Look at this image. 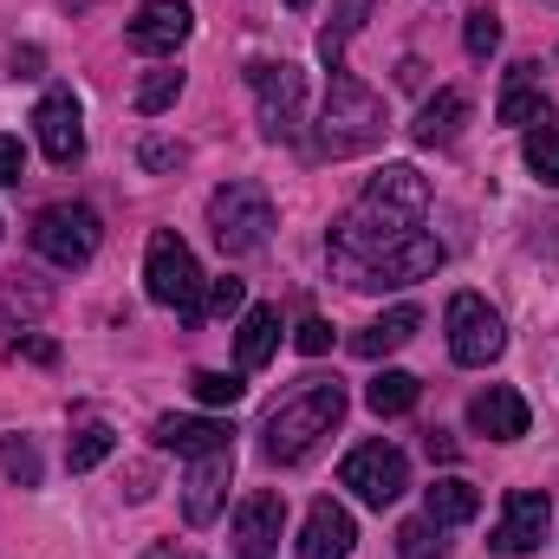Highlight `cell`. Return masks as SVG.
I'll return each mask as SVG.
<instances>
[{
	"label": "cell",
	"instance_id": "obj_1",
	"mask_svg": "<svg viewBox=\"0 0 559 559\" xmlns=\"http://www.w3.org/2000/svg\"><path fill=\"white\" fill-rule=\"evenodd\" d=\"M423 209H429V182L411 163L378 169L371 189L332 228V274L345 286H358V293L429 280L442 267V241L423 235Z\"/></svg>",
	"mask_w": 559,
	"mask_h": 559
},
{
	"label": "cell",
	"instance_id": "obj_2",
	"mask_svg": "<svg viewBox=\"0 0 559 559\" xmlns=\"http://www.w3.org/2000/svg\"><path fill=\"white\" fill-rule=\"evenodd\" d=\"M338 417H345V384L338 378H306L286 404L267 411V423H261V455L280 462V468H293V462H306L338 429Z\"/></svg>",
	"mask_w": 559,
	"mask_h": 559
},
{
	"label": "cell",
	"instance_id": "obj_3",
	"mask_svg": "<svg viewBox=\"0 0 559 559\" xmlns=\"http://www.w3.org/2000/svg\"><path fill=\"white\" fill-rule=\"evenodd\" d=\"M378 138H384V98L358 72L332 66V92H325V111H319V150L325 156H358Z\"/></svg>",
	"mask_w": 559,
	"mask_h": 559
},
{
	"label": "cell",
	"instance_id": "obj_4",
	"mask_svg": "<svg viewBox=\"0 0 559 559\" xmlns=\"http://www.w3.org/2000/svg\"><path fill=\"white\" fill-rule=\"evenodd\" d=\"M143 286H150L156 306H169L176 319L202 325V267H195V254H189L182 235H169V228L150 235V248H143Z\"/></svg>",
	"mask_w": 559,
	"mask_h": 559
},
{
	"label": "cell",
	"instance_id": "obj_5",
	"mask_svg": "<svg viewBox=\"0 0 559 559\" xmlns=\"http://www.w3.org/2000/svg\"><path fill=\"white\" fill-rule=\"evenodd\" d=\"M209 228H215V248L222 254H261L267 235H274V202L267 189L254 182H228L209 195Z\"/></svg>",
	"mask_w": 559,
	"mask_h": 559
},
{
	"label": "cell",
	"instance_id": "obj_6",
	"mask_svg": "<svg viewBox=\"0 0 559 559\" xmlns=\"http://www.w3.org/2000/svg\"><path fill=\"white\" fill-rule=\"evenodd\" d=\"M248 85H254V105H261V138L267 143L299 138V118H306V79H299V66L254 59L248 66Z\"/></svg>",
	"mask_w": 559,
	"mask_h": 559
},
{
	"label": "cell",
	"instance_id": "obj_7",
	"mask_svg": "<svg viewBox=\"0 0 559 559\" xmlns=\"http://www.w3.org/2000/svg\"><path fill=\"white\" fill-rule=\"evenodd\" d=\"M33 254L52 267H85L98 254V215L85 202H52L33 215Z\"/></svg>",
	"mask_w": 559,
	"mask_h": 559
},
{
	"label": "cell",
	"instance_id": "obj_8",
	"mask_svg": "<svg viewBox=\"0 0 559 559\" xmlns=\"http://www.w3.org/2000/svg\"><path fill=\"white\" fill-rule=\"evenodd\" d=\"M501 352H508L501 312H495L481 293H455V299H449V358L468 365V371H481V365H495Z\"/></svg>",
	"mask_w": 559,
	"mask_h": 559
},
{
	"label": "cell",
	"instance_id": "obj_9",
	"mask_svg": "<svg viewBox=\"0 0 559 559\" xmlns=\"http://www.w3.org/2000/svg\"><path fill=\"white\" fill-rule=\"evenodd\" d=\"M338 481H345L365 508H391V501L411 488V455H404L397 442H365V449H352V455H345Z\"/></svg>",
	"mask_w": 559,
	"mask_h": 559
},
{
	"label": "cell",
	"instance_id": "obj_10",
	"mask_svg": "<svg viewBox=\"0 0 559 559\" xmlns=\"http://www.w3.org/2000/svg\"><path fill=\"white\" fill-rule=\"evenodd\" d=\"M33 131H39L46 163H59V169H72V163L85 156V111H79V98H72L66 85L39 98V111H33Z\"/></svg>",
	"mask_w": 559,
	"mask_h": 559
},
{
	"label": "cell",
	"instance_id": "obj_11",
	"mask_svg": "<svg viewBox=\"0 0 559 559\" xmlns=\"http://www.w3.org/2000/svg\"><path fill=\"white\" fill-rule=\"evenodd\" d=\"M547 527H554V501L547 495H534V488H514L508 501H501V521H495V554H534L540 540H547Z\"/></svg>",
	"mask_w": 559,
	"mask_h": 559
},
{
	"label": "cell",
	"instance_id": "obj_12",
	"mask_svg": "<svg viewBox=\"0 0 559 559\" xmlns=\"http://www.w3.org/2000/svg\"><path fill=\"white\" fill-rule=\"evenodd\" d=\"M280 534H286V501H280L274 488H254L235 508V559H274Z\"/></svg>",
	"mask_w": 559,
	"mask_h": 559
},
{
	"label": "cell",
	"instance_id": "obj_13",
	"mask_svg": "<svg viewBox=\"0 0 559 559\" xmlns=\"http://www.w3.org/2000/svg\"><path fill=\"white\" fill-rule=\"evenodd\" d=\"M228 475H235V449H222V455H195V468H189V481H182V521H189V527H209V521L222 514V501H228Z\"/></svg>",
	"mask_w": 559,
	"mask_h": 559
},
{
	"label": "cell",
	"instance_id": "obj_14",
	"mask_svg": "<svg viewBox=\"0 0 559 559\" xmlns=\"http://www.w3.org/2000/svg\"><path fill=\"white\" fill-rule=\"evenodd\" d=\"M352 540H358V521H352L338 501H312L293 554H299V559H345V554H352Z\"/></svg>",
	"mask_w": 559,
	"mask_h": 559
},
{
	"label": "cell",
	"instance_id": "obj_15",
	"mask_svg": "<svg viewBox=\"0 0 559 559\" xmlns=\"http://www.w3.org/2000/svg\"><path fill=\"white\" fill-rule=\"evenodd\" d=\"M189 33H195V13L182 0H143L138 20H131V46L138 52H176Z\"/></svg>",
	"mask_w": 559,
	"mask_h": 559
},
{
	"label": "cell",
	"instance_id": "obj_16",
	"mask_svg": "<svg viewBox=\"0 0 559 559\" xmlns=\"http://www.w3.org/2000/svg\"><path fill=\"white\" fill-rule=\"evenodd\" d=\"M156 449H176V455H222V449H235V423L222 417H163L156 429Z\"/></svg>",
	"mask_w": 559,
	"mask_h": 559
},
{
	"label": "cell",
	"instance_id": "obj_17",
	"mask_svg": "<svg viewBox=\"0 0 559 559\" xmlns=\"http://www.w3.org/2000/svg\"><path fill=\"white\" fill-rule=\"evenodd\" d=\"M468 423H475L488 442H521L534 417H527V397H521L514 384H488V391L468 404Z\"/></svg>",
	"mask_w": 559,
	"mask_h": 559
},
{
	"label": "cell",
	"instance_id": "obj_18",
	"mask_svg": "<svg viewBox=\"0 0 559 559\" xmlns=\"http://www.w3.org/2000/svg\"><path fill=\"white\" fill-rule=\"evenodd\" d=\"M462 124H468V98H462V92H436V98L417 111L411 138H417L423 150H436V143H455V138H462Z\"/></svg>",
	"mask_w": 559,
	"mask_h": 559
},
{
	"label": "cell",
	"instance_id": "obj_19",
	"mask_svg": "<svg viewBox=\"0 0 559 559\" xmlns=\"http://www.w3.org/2000/svg\"><path fill=\"white\" fill-rule=\"evenodd\" d=\"M423 514H429V521H442V527H462V521H475V514H481V495H475V481L442 475V481H429V488H423Z\"/></svg>",
	"mask_w": 559,
	"mask_h": 559
},
{
	"label": "cell",
	"instance_id": "obj_20",
	"mask_svg": "<svg viewBox=\"0 0 559 559\" xmlns=\"http://www.w3.org/2000/svg\"><path fill=\"white\" fill-rule=\"evenodd\" d=\"M274 345H280V312L274 306H248V312H241V332H235L241 371H261V365L274 358Z\"/></svg>",
	"mask_w": 559,
	"mask_h": 559
},
{
	"label": "cell",
	"instance_id": "obj_21",
	"mask_svg": "<svg viewBox=\"0 0 559 559\" xmlns=\"http://www.w3.org/2000/svg\"><path fill=\"white\" fill-rule=\"evenodd\" d=\"M417 325H423L417 306H391V312H384L378 325H365V332L352 338V352H358V358H384V352L411 345V338H417Z\"/></svg>",
	"mask_w": 559,
	"mask_h": 559
},
{
	"label": "cell",
	"instance_id": "obj_22",
	"mask_svg": "<svg viewBox=\"0 0 559 559\" xmlns=\"http://www.w3.org/2000/svg\"><path fill=\"white\" fill-rule=\"evenodd\" d=\"M495 118H501V124H514V131H540V124H554V105H547V92H540V85H527V66H521V79L501 92Z\"/></svg>",
	"mask_w": 559,
	"mask_h": 559
},
{
	"label": "cell",
	"instance_id": "obj_23",
	"mask_svg": "<svg viewBox=\"0 0 559 559\" xmlns=\"http://www.w3.org/2000/svg\"><path fill=\"white\" fill-rule=\"evenodd\" d=\"M417 378L411 371H378L371 378V391H365V404L378 411V417H404V411H417Z\"/></svg>",
	"mask_w": 559,
	"mask_h": 559
},
{
	"label": "cell",
	"instance_id": "obj_24",
	"mask_svg": "<svg viewBox=\"0 0 559 559\" xmlns=\"http://www.w3.org/2000/svg\"><path fill=\"white\" fill-rule=\"evenodd\" d=\"M397 554L404 559H449V527L429 521V514L404 521V527H397Z\"/></svg>",
	"mask_w": 559,
	"mask_h": 559
},
{
	"label": "cell",
	"instance_id": "obj_25",
	"mask_svg": "<svg viewBox=\"0 0 559 559\" xmlns=\"http://www.w3.org/2000/svg\"><path fill=\"white\" fill-rule=\"evenodd\" d=\"M111 449H118V436H111L105 423H85V429L66 442V468H72V475H85V468H98Z\"/></svg>",
	"mask_w": 559,
	"mask_h": 559
},
{
	"label": "cell",
	"instance_id": "obj_26",
	"mask_svg": "<svg viewBox=\"0 0 559 559\" xmlns=\"http://www.w3.org/2000/svg\"><path fill=\"white\" fill-rule=\"evenodd\" d=\"M189 391H195V404H209V411H235V404L248 397V384H241L235 371H195Z\"/></svg>",
	"mask_w": 559,
	"mask_h": 559
},
{
	"label": "cell",
	"instance_id": "obj_27",
	"mask_svg": "<svg viewBox=\"0 0 559 559\" xmlns=\"http://www.w3.org/2000/svg\"><path fill=\"white\" fill-rule=\"evenodd\" d=\"M0 475L20 488H39V449L26 436H0Z\"/></svg>",
	"mask_w": 559,
	"mask_h": 559
},
{
	"label": "cell",
	"instance_id": "obj_28",
	"mask_svg": "<svg viewBox=\"0 0 559 559\" xmlns=\"http://www.w3.org/2000/svg\"><path fill=\"white\" fill-rule=\"evenodd\" d=\"M176 98H182V72H169V66H163V72H150V79L138 85V111H143V118L169 111Z\"/></svg>",
	"mask_w": 559,
	"mask_h": 559
},
{
	"label": "cell",
	"instance_id": "obj_29",
	"mask_svg": "<svg viewBox=\"0 0 559 559\" xmlns=\"http://www.w3.org/2000/svg\"><path fill=\"white\" fill-rule=\"evenodd\" d=\"M527 169H534L540 182H554V189H559V131H554V124L527 131Z\"/></svg>",
	"mask_w": 559,
	"mask_h": 559
},
{
	"label": "cell",
	"instance_id": "obj_30",
	"mask_svg": "<svg viewBox=\"0 0 559 559\" xmlns=\"http://www.w3.org/2000/svg\"><path fill=\"white\" fill-rule=\"evenodd\" d=\"M462 46H468L475 59H488V52L501 46V13H495V7H475L468 26H462Z\"/></svg>",
	"mask_w": 559,
	"mask_h": 559
},
{
	"label": "cell",
	"instance_id": "obj_31",
	"mask_svg": "<svg viewBox=\"0 0 559 559\" xmlns=\"http://www.w3.org/2000/svg\"><path fill=\"white\" fill-rule=\"evenodd\" d=\"M202 312H222V319H228V312H248V280H215V286H209V299H202Z\"/></svg>",
	"mask_w": 559,
	"mask_h": 559
},
{
	"label": "cell",
	"instance_id": "obj_32",
	"mask_svg": "<svg viewBox=\"0 0 559 559\" xmlns=\"http://www.w3.org/2000/svg\"><path fill=\"white\" fill-rule=\"evenodd\" d=\"M293 345H299L306 358H325V352H332V325H325V319H299V332H293Z\"/></svg>",
	"mask_w": 559,
	"mask_h": 559
},
{
	"label": "cell",
	"instance_id": "obj_33",
	"mask_svg": "<svg viewBox=\"0 0 559 559\" xmlns=\"http://www.w3.org/2000/svg\"><path fill=\"white\" fill-rule=\"evenodd\" d=\"M26 176V143L20 138H0V189H13Z\"/></svg>",
	"mask_w": 559,
	"mask_h": 559
},
{
	"label": "cell",
	"instance_id": "obj_34",
	"mask_svg": "<svg viewBox=\"0 0 559 559\" xmlns=\"http://www.w3.org/2000/svg\"><path fill=\"white\" fill-rule=\"evenodd\" d=\"M13 358H33V365H52V358H59V345H52V338H13Z\"/></svg>",
	"mask_w": 559,
	"mask_h": 559
},
{
	"label": "cell",
	"instance_id": "obj_35",
	"mask_svg": "<svg viewBox=\"0 0 559 559\" xmlns=\"http://www.w3.org/2000/svg\"><path fill=\"white\" fill-rule=\"evenodd\" d=\"M143 163H150V169H169V163H182V150H169V143H150V150H143Z\"/></svg>",
	"mask_w": 559,
	"mask_h": 559
},
{
	"label": "cell",
	"instance_id": "obj_36",
	"mask_svg": "<svg viewBox=\"0 0 559 559\" xmlns=\"http://www.w3.org/2000/svg\"><path fill=\"white\" fill-rule=\"evenodd\" d=\"M429 455H436V462H449V455H455V442H449L442 429H429Z\"/></svg>",
	"mask_w": 559,
	"mask_h": 559
},
{
	"label": "cell",
	"instance_id": "obj_37",
	"mask_svg": "<svg viewBox=\"0 0 559 559\" xmlns=\"http://www.w3.org/2000/svg\"><path fill=\"white\" fill-rule=\"evenodd\" d=\"M143 559H195V554H176V547H156V554H143Z\"/></svg>",
	"mask_w": 559,
	"mask_h": 559
},
{
	"label": "cell",
	"instance_id": "obj_38",
	"mask_svg": "<svg viewBox=\"0 0 559 559\" xmlns=\"http://www.w3.org/2000/svg\"><path fill=\"white\" fill-rule=\"evenodd\" d=\"M286 7H293V13H306V7H312V0H286Z\"/></svg>",
	"mask_w": 559,
	"mask_h": 559
}]
</instances>
